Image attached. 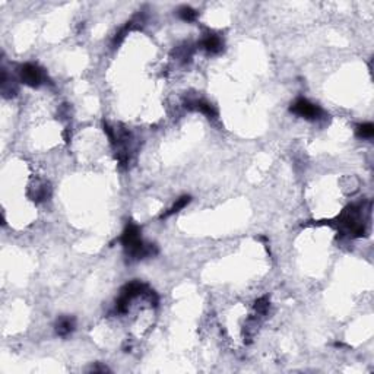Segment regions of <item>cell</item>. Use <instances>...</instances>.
Wrapping results in <instances>:
<instances>
[{
    "label": "cell",
    "mask_w": 374,
    "mask_h": 374,
    "mask_svg": "<svg viewBox=\"0 0 374 374\" xmlns=\"http://www.w3.org/2000/svg\"><path fill=\"white\" fill-rule=\"evenodd\" d=\"M120 243L126 252V256L130 258L132 260H140L158 254V247L155 244L144 243V240L140 238V226L132 221L126 225L120 237Z\"/></svg>",
    "instance_id": "1"
},
{
    "label": "cell",
    "mask_w": 374,
    "mask_h": 374,
    "mask_svg": "<svg viewBox=\"0 0 374 374\" xmlns=\"http://www.w3.org/2000/svg\"><path fill=\"white\" fill-rule=\"evenodd\" d=\"M19 79L22 84H25L31 88H40L46 82L47 75L38 64L25 63L19 68Z\"/></svg>",
    "instance_id": "2"
},
{
    "label": "cell",
    "mask_w": 374,
    "mask_h": 374,
    "mask_svg": "<svg viewBox=\"0 0 374 374\" xmlns=\"http://www.w3.org/2000/svg\"><path fill=\"white\" fill-rule=\"evenodd\" d=\"M290 112L296 114V116H298V117L306 118V120H312V122L322 118V116H323V110L318 106L310 102L308 100H306V98H297L291 104Z\"/></svg>",
    "instance_id": "3"
},
{
    "label": "cell",
    "mask_w": 374,
    "mask_h": 374,
    "mask_svg": "<svg viewBox=\"0 0 374 374\" xmlns=\"http://www.w3.org/2000/svg\"><path fill=\"white\" fill-rule=\"evenodd\" d=\"M187 110L192 112H198L205 114L208 118H216L218 117V110L215 108V106H212L210 102H208L205 100H188L184 104Z\"/></svg>",
    "instance_id": "4"
},
{
    "label": "cell",
    "mask_w": 374,
    "mask_h": 374,
    "mask_svg": "<svg viewBox=\"0 0 374 374\" xmlns=\"http://www.w3.org/2000/svg\"><path fill=\"white\" fill-rule=\"evenodd\" d=\"M202 47L205 48L208 53L210 54H216L220 52H222L224 48V41L220 36H215V34H209L206 36L204 40H202Z\"/></svg>",
    "instance_id": "5"
},
{
    "label": "cell",
    "mask_w": 374,
    "mask_h": 374,
    "mask_svg": "<svg viewBox=\"0 0 374 374\" xmlns=\"http://www.w3.org/2000/svg\"><path fill=\"white\" fill-rule=\"evenodd\" d=\"M76 328V320L70 316H64V318H60L54 324V329H56V334L58 336H68L70 335Z\"/></svg>",
    "instance_id": "6"
},
{
    "label": "cell",
    "mask_w": 374,
    "mask_h": 374,
    "mask_svg": "<svg viewBox=\"0 0 374 374\" xmlns=\"http://www.w3.org/2000/svg\"><path fill=\"white\" fill-rule=\"evenodd\" d=\"M0 86H2V94H3V96H6V98H10V96L16 95V92H18L16 84L14 82V79H9L8 72H6L4 69L2 70V82H0Z\"/></svg>",
    "instance_id": "7"
},
{
    "label": "cell",
    "mask_w": 374,
    "mask_h": 374,
    "mask_svg": "<svg viewBox=\"0 0 374 374\" xmlns=\"http://www.w3.org/2000/svg\"><path fill=\"white\" fill-rule=\"evenodd\" d=\"M190 202H192V196H188V194H184V196L178 198V199L176 200V204L171 206L167 212H164V214L161 215V220H166V218H168V216H171V215H174V214L180 212V210H182L183 208H186Z\"/></svg>",
    "instance_id": "8"
},
{
    "label": "cell",
    "mask_w": 374,
    "mask_h": 374,
    "mask_svg": "<svg viewBox=\"0 0 374 374\" xmlns=\"http://www.w3.org/2000/svg\"><path fill=\"white\" fill-rule=\"evenodd\" d=\"M48 196H50L48 184H38L37 187L32 188V193H31V199L36 202H44L46 199H48Z\"/></svg>",
    "instance_id": "9"
},
{
    "label": "cell",
    "mask_w": 374,
    "mask_h": 374,
    "mask_svg": "<svg viewBox=\"0 0 374 374\" xmlns=\"http://www.w3.org/2000/svg\"><path fill=\"white\" fill-rule=\"evenodd\" d=\"M177 15H178V18L182 19V20H184V22H194L198 19V12L193 8H190V6H182V8H178Z\"/></svg>",
    "instance_id": "10"
},
{
    "label": "cell",
    "mask_w": 374,
    "mask_h": 374,
    "mask_svg": "<svg viewBox=\"0 0 374 374\" xmlns=\"http://www.w3.org/2000/svg\"><path fill=\"white\" fill-rule=\"evenodd\" d=\"M356 133L360 139H372L374 134V124L373 123H362V124H358L356 129Z\"/></svg>",
    "instance_id": "11"
},
{
    "label": "cell",
    "mask_w": 374,
    "mask_h": 374,
    "mask_svg": "<svg viewBox=\"0 0 374 374\" xmlns=\"http://www.w3.org/2000/svg\"><path fill=\"white\" fill-rule=\"evenodd\" d=\"M269 307H270V300L268 296H263L254 302V310L259 316H264L269 312Z\"/></svg>",
    "instance_id": "12"
},
{
    "label": "cell",
    "mask_w": 374,
    "mask_h": 374,
    "mask_svg": "<svg viewBox=\"0 0 374 374\" xmlns=\"http://www.w3.org/2000/svg\"><path fill=\"white\" fill-rule=\"evenodd\" d=\"M91 372H94V373H96V372H101V373H106V372H110L107 367H101V366H92V368H91Z\"/></svg>",
    "instance_id": "13"
}]
</instances>
